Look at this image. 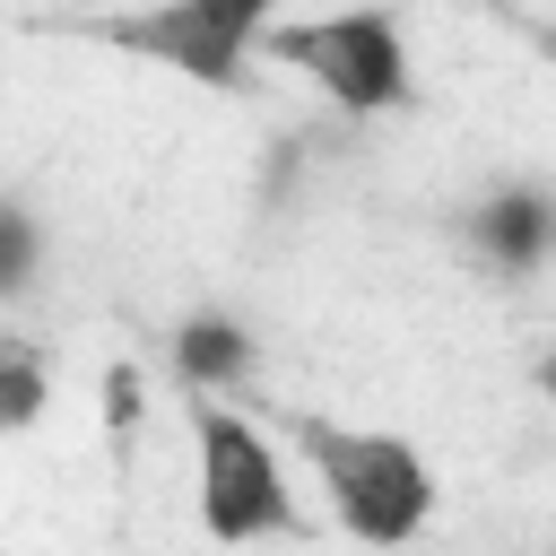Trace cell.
<instances>
[{"instance_id": "obj_1", "label": "cell", "mask_w": 556, "mask_h": 556, "mask_svg": "<svg viewBox=\"0 0 556 556\" xmlns=\"http://www.w3.org/2000/svg\"><path fill=\"white\" fill-rule=\"evenodd\" d=\"M295 443L313 452V469H321V486H330V513H339L356 539L400 547V539L426 521L434 469H426L400 434H348V426H330V417H304Z\"/></svg>"}, {"instance_id": "obj_2", "label": "cell", "mask_w": 556, "mask_h": 556, "mask_svg": "<svg viewBox=\"0 0 556 556\" xmlns=\"http://www.w3.org/2000/svg\"><path fill=\"white\" fill-rule=\"evenodd\" d=\"M269 61L304 70L330 104L348 113H391L408 104V52H400V26L382 9H348V17H304V26H261Z\"/></svg>"}, {"instance_id": "obj_3", "label": "cell", "mask_w": 556, "mask_h": 556, "mask_svg": "<svg viewBox=\"0 0 556 556\" xmlns=\"http://www.w3.org/2000/svg\"><path fill=\"white\" fill-rule=\"evenodd\" d=\"M261 26H269V0H156V9H130V17H96V35L113 52L165 61L200 87H235Z\"/></svg>"}, {"instance_id": "obj_4", "label": "cell", "mask_w": 556, "mask_h": 556, "mask_svg": "<svg viewBox=\"0 0 556 556\" xmlns=\"http://www.w3.org/2000/svg\"><path fill=\"white\" fill-rule=\"evenodd\" d=\"M200 521H208V539H269L295 521L269 443L208 391H200Z\"/></svg>"}, {"instance_id": "obj_5", "label": "cell", "mask_w": 556, "mask_h": 556, "mask_svg": "<svg viewBox=\"0 0 556 556\" xmlns=\"http://www.w3.org/2000/svg\"><path fill=\"white\" fill-rule=\"evenodd\" d=\"M469 235H478L486 261H504V269H539V261H547V235H556V208H547L539 182H521V191H495V200L469 217Z\"/></svg>"}, {"instance_id": "obj_6", "label": "cell", "mask_w": 556, "mask_h": 556, "mask_svg": "<svg viewBox=\"0 0 556 556\" xmlns=\"http://www.w3.org/2000/svg\"><path fill=\"white\" fill-rule=\"evenodd\" d=\"M243 365H252L243 321H226V313H191V321L174 330V374H182L191 391H217V382H235Z\"/></svg>"}, {"instance_id": "obj_7", "label": "cell", "mask_w": 556, "mask_h": 556, "mask_svg": "<svg viewBox=\"0 0 556 556\" xmlns=\"http://www.w3.org/2000/svg\"><path fill=\"white\" fill-rule=\"evenodd\" d=\"M35 408H43V365L35 348L0 339V426H35Z\"/></svg>"}, {"instance_id": "obj_8", "label": "cell", "mask_w": 556, "mask_h": 556, "mask_svg": "<svg viewBox=\"0 0 556 556\" xmlns=\"http://www.w3.org/2000/svg\"><path fill=\"white\" fill-rule=\"evenodd\" d=\"M35 278V217L17 200H0V295H17Z\"/></svg>"}, {"instance_id": "obj_9", "label": "cell", "mask_w": 556, "mask_h": 556, "mask_svg": "<svg viewBox=\"0 0 556 556\" xmlns=\"http://www.w3.org/2000/svg\"><path fill=\"white\" fill-rule=\"evenodd\" d=\"M139 417H148L139 365H113V374H104V434H113V443H130V434H139Z\"/></svg>"}]
</instances>
